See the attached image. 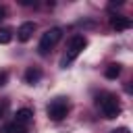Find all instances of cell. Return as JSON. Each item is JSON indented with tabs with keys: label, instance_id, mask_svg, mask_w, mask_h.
<instances>
[{
	"label": "cell",
	"instance_id": "cell-12",
	"mask_svg": "<svg viewBox=\"0 0 133 133\" xmlns=\"http://www.w3.org/2000/svg\"><path fill=\"white\" fill-rule=\"evenodd\" d=\"M6 77H8V75H6L4 71H0V87H2L4 83H6Z\"/></svg>",
	"mask_w": 133,
	"mask_h": 133
},
{
	"label": "cell",
	"instance_id": "cell-4",
	"mask_svg": "<svg viewBox=\"0 0 133 133\" xmlns=\"http://www.w3.org/2000/svg\"><path fill=\"white\" fill-rule=\"evenodd\" d=\"M66 112H69V104H66L62 98L52 100L50 106H48V116H50L52 121H62V118L66 116Z\"/></svg>",
	"mask_w": 133,
	"mask_h": 133
},
{
	"label": "cell",
	"instance_id": "cell-14",
	"mask_svg": "<svg viewBox=\"0 0 133 133\" xmlns=\"http://www.w3.org/2000/svg\"><path fill=\"white\" fill-rule=\"evenodd\" d=\"M4 15H6V8H4V6H0V21L4 19Z\"/></svg>",
	"mask_w": 133,
	"mask_h": 133
},
{
	"label": "cell",
	"instance_id": "cell-11",
	"mask_svg": "<svg viewBox=\"0 0 133 133\" xmlns=\"http://www.w3.org/2000/svg\"><path fill=\"white\" fill-rule=\"evenodd\" d=\"M6 133H27V129L23 127V125H17V123H10V125H6V129H4Z\"/></svg>",
	"mask_w": 133,
	"mask_h": 133
},
{
	"label": "cell",
	"instance_id": "cell-10",
	"mask_svg": "<svg viewBox=\"0 0 133 133\" xmlns=\"http://www.w3.org/2000/svg\"><path fill=\"white\" fill-rule=\"evenodd\" d=\"M10 39H12V31L8 27H2L0 29V44H8Z\"/></svg>",
	"mask_w": 133,
	"mask_h": 133
},
{
	"label": "cell",
	"instance_id": "cell-2",
	"mask_svg": "<svg viewBox=\"0 0 133 133\" xmlns=\"http://www.w3.org/2000/svg\"><path fill=\"white\" fill-rule=\"evenodd\" d=\"M85 46H87V39H85L83 35H73V37H71V42H69V50H66V54L60 58V66H62V69H66V66H69V64L79 56V52H81Z\"/></svg>",
	"mask_w": 133,
	"mask_h": 133
},
{
	"label": "cell",
	"instance_id": "cell-13",
	"mask_svg": "<svg viewBox=\"0 0 133 133\" xmlns=\"http://www.w3.org/2000/svg\"><path fill=\"white\" fill-rule=\"evenodd\" d=\"M110 133H129V129H127V127H121V129H114V131H110Z\"/></svg>",
	"mask_w": 133,
	"mask_h": 133
},
{
	"label": "cell",
	"instance_id": "cell-3",
	"mask_svg": "<svg viewBox=\"0 0 133 133\" xmlns=\"http://www.w3.org/2000/svg\"><path fill=\"white\" fill-rule=\"evenodd\" d=\"M60 37H62V29H60V27H52V29H48V31L42 35V39H39L37 52H39L42 56H46V54L60 42Z\"/></svg>",
	"mask_w": 133,
	"mask_h": 133
},
{
	"label": "cell",
	"instance_id": "cell-15",
	"mask_svg": "<svg viewBox=\"0 0 133 133\" xmlns=\"http://www.w3.org/2000/svg\"><path fill=\"white\" fill-rule=\"evenodd\" d=\"M0 116H2V108H0Z\"/></svg>",
	"mask_w": 133,
	"mask_h": 133
},
{
	"label": "cell",
	"instance_id": "cell-1",
	"mask_svg": "<svg viewBox=\"0 0 133 133\" xmlns=\"http://www.w3.org/2000/svg\"><path fill=\"white\" fill-rule=\"evenodd\" d=\"M96 104L100 106L104 118H116V116L121 114V102H118V98H116L114 94H108V91L100 94V96L96 98Z\"/></svg>",
	"mask_w": 133,
	"mask_h": 133
},
{
	"label": "cell",
	"instance_id": "cell-7",
	"mask_svg": "<svg viewBox=\"0 0 133 133\" xmlns=\"http://www.w3.org/2000/svg\"><path fill=\"white\" fill-rule=\"evenodd\" d=\"M31 118H33V110L31 108H19L15 112V123L17 125H27Z\"/></svg>",
	"mask_w": 133,
	"mask_h": 133
},
{
	"label": "cell",
	"instance_id": "cell-8",
	"mask_svg": "<svg viewBox=\"0 0 133 133\" xmlns=\"http://www.w3.org/2000/svg\"><path fill=\"white\" fill-rule=\"evenodd\" d=\"M39 79H42V71H39L37 66H29V69L25 71V83H29V85H35Z\"/></svg>",
	"mask_w": 133,
	"mask_h": 133
},
{
	"label": "cell",
	"instance_id": "cell-9",
	"mask_svg": "<svg viewBox=\"0 0 133 133\" xmlns=\"http://www.w3.org/2000/svg\"><path fill=\"white\" fill-rule=\"evenodd\" d=\"M121 71H123V69H121V64H116V62H114V64H108V66H106L104 75H106V79H116V77L121 75Z\"/></svg>",
	"mask_w": 133,
	"mask_h": 133
},
{
	"label": "cell",
	"instance_id": "cell-6",
	"mask_svg": "<svg viewBox=\"0 0 133 133\" xmlns=\"http://www.w3.org/2000/svg\"><path fill=\"white\" fill-rule=\"evenodd\" d=\"M110 25L116 31H125V29L131 27V19L129 17H123V15H114V17H110Z\"/></svg>",
	"mask_w": 133,
	"mask_h": 133
},
{
	"label": "cell",
	"instance_id": "cell-5",
	"mask_svg": "<svg viewBox=\"0 0 133 133\" xmlns=\"http://www.w3.org/2000/svg\"><path fill=\"white\" fill-rule=\"evenodd\" d=\"M33 31H35V23L33 21H27V23H23L17 29V39L19 42H29L31 35H33Z\"/></svg>",
	"mask_w": 133,
	"mask_h": 133
}]
</instances>
